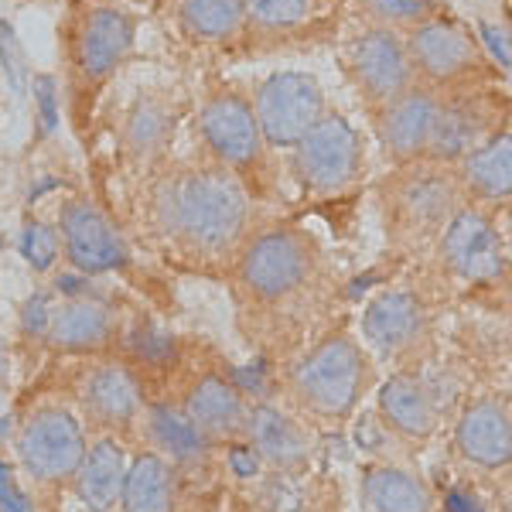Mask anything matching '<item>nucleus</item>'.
Masks as SVG:
<instances>
[{
    "instance_id": "72a5a7b5",
    "label": "nucleus",
    "mask_w": 512,
    "mask_h": 512,
    "mask_svg": "<svg viewBox=\"0 0 512 512\" xmlns=\"http://www.w3.org/2000/svg\"><path fill=\"white\" fill-rule=\"evenodd\" d=\"M0 62H4V76L11 79V86L24 89V69H21V48H18V38H14V28L11 24H0Z\"/></svg>"
},
{
    "instance_id": "4be33fe9",
    "label": "nucleus",
    "mask_w": 512,
    "mask_h": 512,
    "mask_svg": "<svg viewBox=\"0 0 512 512\" xmlns=\"http://www.w3.org/2000/svg\"><path fill=\"white\" fill-rule=\"evenodd\" d=\"M246 434L253 441V451L280 468H294L308 458V441H304L301 427L270 403L253 407L246 414Z\"/></svg>"
},
{
    "instance_id": "6ab92c4d",
    "label": "nucleus",
    "mask_w": 512,
    "mask_h": 512,
    "mask_svg": "<svg viewBox=\"0 0 512 512\" xmlns=\"http://www.w3.org/2000/svg\"><path fill=\"white\" fill-rule=\"evenodd\" d=\"M82 403H86L89 417L96 424L123 427L140 410V386L127 366L110 362V366H99L96 373H89L86 390H82Z\"/></svg>"
},
{
    "instance_id": "9d476101",
    "label": "nucleus",
    "mask_w": 512,
    "mask_h": 512,
    "mask_svg": "<svg viewBox=\"0 0 512 512\" xmlns=\"http://www.w3.org/2000/svg\"><path fill=\"white\" fill-rule=\"evenodd\" d=\"M59 229H62L65 256H69L72 267H79L82 274H106V270L123 267V260H127L123 236L93 202H82V198L65 202Z\"/></svg>"
},
{
    "instance_id": "a878e982",
    "label": "nucleus",
    "mask_w": 512,
    "mask_h": 512,
    "mask_svg": "<svg viewBox=\"0 0 512 512\" xmlns=\"http://www.w3.org/2000/svg\"><path fill=\"white\" fill-rule=\"evenodd\" d=\"M461 181L465 188L485 202H502L512 192V140L509 134L492 137L489 144H478L461 161Z\"/></svg>"
},
{
    "instance_id": "ddd939ff",
    "label": "nucleus",
    "mask_w": 512,
    "mask_h": 512,
    "mask_svg": "<svg viewBox=\"0 0 512 512\" xmlns=\"http://www.w3.org/2000/svg\"><path fill=\"white\" fill-rule=\"evenodd\" d=\"M76 48L82 76L89 82L110 79L134 48V21L117 7H96L82 18Z\"/></svg>"
},
{
    "instance_id": "4c0bfd02",
    "label": "nucleus",
    "mask_w": 512,
    "mask_h": 512,
    "mask_svg": "<svg viewBox=\"0 0 512 512\" xmlns=\"http://www.w3.org/2000/svg\"><path fill=\"white\" fill-rule=\"evenodd\" d=\"M229 461H233V472L239 475V478H250V475H256V465H260V454H256L253 448H233L229 451Z\"/></svg>"
},
{
    "instance_id": "7ed1b4c3",
    "label": "nucleus",
    "mask_w": 512,
    "mask_h": 512,
    "mask_svg": "<svg viewBox=\"0 0 512 512\" xmlns=\"http://www.w3.org/2000/svg\"><path fill=\"white\" fill-rule=\"evenodd\" d=\"M315 267V246L291 226H274L253 236L239 256V284L260 301L294 294Z\"/></svg>"
},
{
    "instance_id": "6e6552de",
    "label": "nucleus",
    "mask_w": 512,
    "mask_h": 512,
    "mask_svg": "<svg viewBox=\"0 0 512 512\" xmlns=\"http://www.w3.org/2000/svg\"><path fill=\"white\" fill-rule=\"evenodd\" d=\"M441 256L461 280L489 284L506 270V246L489 216L478 209H458L444 222Z\"/></svg>"
},
{
    "instance_id": "58836bf2",
    "label": "nucleus",
    "mask_w": 512,
    "mask_h": 512,
    "mask_svg": "<svg viewBox=\"0 0 512 512\" xmlns=\"http://www.w3.org/2000/svg\"><path fill=\"white\" fill-rule=\"evenodd\" d=\"M0 502H4L11 512H28V506H24V495L14 489L11 472H4V465H0Z\"/></svg>"
},
{
    "instance_id": "f03ea898",
    "label": "nucleus",
    "mask_w": 512,
    "mask_h": 512,
    "mask_svg": "<svg viewBox=\"0 0 512 512\" xmlns=\"http://www.w3.org/2000/svg\"><path fill=\"white\" fill-rule=\"evenodd\" d=\"M366 386V355L345 335L315 345L294 369V390L321 417H345Z\"/></svg>"
},
{
    "instance_id": "cd10ccee",
    "label": "nucleus",
    "mask_w": 512,
    "mask_h": 512,
    "mask_svg": "<svg viewBox=\"0 0 512 512\" xmlns=\"http://www.w3.org/2000/svg\"><path fill=\"white\" fill-rule=\"evenodd\" d=\"M243 18V0H181V24L198 41H222L236 35Z\"/></svg>"
},
{
    "instance_id": "f704fd0d",
    "label": "nucleus",
    "mask_w": 512,
    "mask_h": 512,
    "mask_svg": "<svg viewBox=\"0 0 512 512\" xmlns=\"http://www.w3.org/2000/svg\"><path fill=\"white\" fill-rule=\"evenodd\" d=\"M35 106L41 117V130L52 134L59 127V106H55V79L52 76H35Z\"/></svg>"
},
{
    "instance_id": "c85d7f7f",
    "label": "nucleus",
    "mask_w": 512,
    "mask_h": 512,
    "mask_svg": "<svg viewBox=\"0 0 512 512\" xmlns=\"http://www.w3.org/2000/svg\"><path fill=\"white\" fill-rule=\"evenodd\" d=\"M175 134V113L158 99H140L137 110L130 113L127 140L137 154H158L168 137Z\"/></svg>"
},
{
    "instance_id": "dca6fc26",
    "label": "nucleus",
    "mask_w": 512,
    "mask_h": 512,
    "mask_svg": "<svg viewBox=\"0 0 512 512\" xmlns=\"http://www.w3.org/2000/svg\"><path fill=\"white\" fill-rule=\"evenodd\" d=\"M458 448L482 468H506L512 458V424L506 403L475 400L458 420Z\"/></svg>"
},
{
    "instance_id": "5701e85b",
    "label": "nucleus",
    "mask_w": 512,
    "mask_h": 512,
    "mask_svg": "<svg viewBox=\"0 0 512 512\" xmlns=\"http://www.w3.org/2000/svg\"><path fill=\"white\" fill-rule=\"evenodd\" d=\"M379 410L390 420L393 431L407 437H427L437 424L431 393L424 390V383L417 376L407 373L386 379L383 390H379Z\"/></svg>"
},
{
    "instance_id": "39448f33",
    "label": "nucleus",
    "mask_w": 512,
    "mask_h": 512,
    "mask_svg": "<svg viewBox=\"0 0 512 512\" xmlns=\"http://www.w3.org/2000/svg\"><path fill=\"white\" fill-rule=\"evenodd\" d=\"M362 168L359 134L345 117H321L297 144V175L318 195H338Z\"/></svg>"
},
{
    "instance_id": "4468645a",
    "label": "nucleus",
    "mask_w": 512,
    "mask_h": 512,
    "mask_svg": "<svg viewBox=\"0 0 512 512\" xmlns=\"http://www.w3.org/2000/svg\"><path fill=\"white\" fill-rule=\"evenodd\" d=\"M393 209L407 226L434 229L444 226L454 212H458V181L437 164L431 168H417L400 178L393 192Z\"/></svg>"
},
{
    "instance_id": "f257e3e1",
    "label": "nucleus",
    "mask_w": 512,
    "mask_h": 512,
    "mask_svg": "<svg viewBox=\"0 0 512 512\" xmlns=\"http://www.w3.org/2000/svg\"><path fill=\"white\" fill-rule=\"evenodd\" d=\"M158 216L188 250L222 253L250 222V195L229 168H188L164 181Z\"/></svg>"
},
{
    "instance_id": "b1692460",
    "label": "nucleus",
    "mask_w": 512,
    "mask_h": 512,
    "mask_svg": "<svg viewBox=\"0 0 512 512\" xmlns=\"http://www.w3.org/2000/svg\"><path fill=\"white\" fill-rule=\"evenodd\" d=\"M362 499L373 512H431V489L403 468L379 465L362 478Z\"/></svg>"
},
{
    "instance_id": "f8f14e48",
    "label": "nucleus",
    "mask_w": 512,
    "mask_h": 512,
    "mask_svg": "<svg viewBox=\"0 0 512 512\" xmlns=\"http://www.w3.org/2000/svg\"><path fill=\"white\" fill-rule=\"evenodd\" d=\"M437 106H441V99H437L434 89L417 86V82L407 93L393 96L390 103L379 106L376 127L390 158H396L400 164L424 158L427 140H431V130H434Z\"/></svg>"
},
{
    "instance_id": "bb28decb",
    "label": "nucleus",
    "mask_w": 512,
    "mask_h": 512,
    "mask_svg": "<svg viewBox=\"0 0 512 512\" xmlns=\"http://www.w3.org/2000/svg\"><path fill=\"white\" fill-rule=\"evenodd\" d=\"M151 437L161 451H168L175 461H198L205 451H209V437H205L198 427L188 420L185 410H175L168 403H158L151 407Z\"/></svg>"
},
{
    "instance_id": "a211bd4d",
    "label": "nucleus",
    "mask_w": 512,
    "mask_h": 512,
    "mask_svg": "<svg viewBox=\"0 0 512 512\" xmlns=\"http://www.w3.org/2000/svg\"><path fill=\"white\" fill-rule=\"evenodd\" d=\"M482 137H485L482 106L472 103V99H448V103L441 99L424 158H431L434 164L465 161L482 144Z\"/></svg>"
},
{
    "instance_id": "c9c22d12",
    "label": "nucleus",
    "mask_w": 512,
    "mask_h": 512,
    "mask_svg": "<svg viewBox=\"0 0 512 512\" xmlns=\"http://www.w3.org/2000/svg\"><path fill=\"white\" fill-rule=\"evenodd\" d=\"M48 321H52V311H48L45 297H31L28 315H24V328H28V332H48Z\"/></svg>"
},
{
    "instance_id": "0eeeda50",
    "label": "nucleus",
    "mask_w": 512,
    "mask_h": 512,
    "mask_svg": "<svg viewBox=\"0 0 512 512\" xmlns=\"http://www.w3.org/2000/svg\"><path fill=\"white\" fill-rule=\"evenodd\" d=\"M198 127L222 168L253 171L263 161V137L256 127L253 106L239 93H216L205 99Z\"/></svg>"
},
{
    "instance_id": "20e7f679",
    "label": "nucleus",
    "mask_w": 512,
    "mask_h": 512,
    "mask_svg": "<svg viewBox=\"0 0 512 512\" xmlns=\"http://www.w3.org/2000/svg\"><path fill=\"white\" fill-rule=\"evenodd\" d=\"M253 117L263 144L297 147L304 134L325 117V93L308 72H277L256 93Z\"/></svg>"
},
{
    "instance_id": "aec40b11",
    "label": "nucleus",
    "mask_w": 512,
    "mask_h": 512,
    "mask_svg": "<svg viewBox=\"0 0 512 512\" xmlns=\"http://www.w3.org/2000/svg\"><path fill=\"white\" fill-rule=\"evenodd\" d=\"M48 342L62 352H96L113 338V311L99 301L79 297L52 311L48 321Z\"/></svg>"
},
{
    "instance_id": "423d86ee",
    "label": "nucleus",
    "mask_w": 512,
    "mask_h": 512,
    "mask_svg": "<svg viewBox=\"0 0 512 512\" xmlns=\"http://www.w3.org/2000/svg\"><path fill=\"white\" fill-rule=\"evenodd\" d=\"M18 454L31 475L41 482H62L72 478L86 454V434L82 424L69 410H38L31 420H24L18 434Z\"/></svg>"
},
{
    "instance_id": "9b49d317",
    "label": "nucleus",
    "mask_w": 512,
    "mask_h": 512,
    "mask_svg": "<svg viewBox=\"0 0 512 512\" xmlns=\"http://www.w3.org/2000/svg\"><path fill=\"white\" fill-rule=\"evenodd\" d=\"M414 72L431 82H458L478 69V45L461 24L431 18L417 24L407 38Z\"/></svg>"
},
{
    "instance_id": "1a4fd4ad",
    "label": "nucleus",
    "mask_w": 512,
    "mask_h": 512,
    "mask_svg": "<svg viewBox=\"0 0 512 512\" xmlns=\"http://www.w3.org/2000/svg\"><path fill=\"white\" fill-rule=\"evenodd\" d=\"M352 72L362 96L376 106L407 93L417 79L407 41L393 28H369L366 35H359V41L352 45Z\"/></svg>"
},
{
    "instance_id": "2eb2a0df",
    "label": "nucleus",
    "mask_w": 512,
    "mask_h": 512,
    "mask_svg": "<svg viewBox=\"0 0 512 512\" xmlns=\"http://www.w3.org/2000/svg\"><path fill=\"white\" fill-rule=\"evenodd\" d=\"M424 304L410 291H386L369 301L362 315V335L379 352H403L424 335Z\"/></svg>"
},
{
    "instance_id": "393cba45",
    "label": "nucleus",
    "mask_w": 512,
    "mask_h": 512,
    "mask_svg": "<svg viewBox=\"0 0 512 512\" xmlns=\"http://www.w3.org/2000/svg\"><path fill=\"white\" fill-rule=\"evenodd\" d=\"M120 499L127 512H171L175 509V472L161 454H140L123 475Z\"/></svg>"
},
{
    "instance_id": "412c9836",
    "label": "nucleus",
    "mask_w": 512,
    "mask_h": 512,
    "mask_svg": "<svg viewBox=\"0 0 512 512\" xmlns=\"http://www.w3.org/2000/svg\"><path fill=\"white\" fill-rule=\"evenodd\" d=\"M123 475H127V461H123V448L117 441H99L86 454L82 465L76 468V489L79 499L86 502V509L93 512H110L117 506Z\"/></svg>"
},
{
    "instance_id": "c756f323",
    "label": "nucleus",
    "mask_w": 512,
    "mask_h": 512,
    "mask_svg": "<svg viewBox=\"0 0 512 512\" xmlns=\"http://www.w3.org/2000/svg\"><path fill=\"white\" fill-rule=\"evenodd\" d=\"M308 4L311 0H243V11L260 28L280 31L308 18Z\"/></svg>"
},
{
    "instance_id": "2f4dec72",
    "label": "nucleus",
    "mask_w": 512,
    "mask_h": 512,
    "mask_svg": "<svg viewBox=\"0 0 512 512\" xmlns=\"http://www.w3.org/2000/svg\"><path fill=\"white\" fill-rule=\"evenodd\" d=\"M21 256L35 270H48L59 260V233L45 222H28L21 233Z\"/></svg>"
},
{
    "instance_id": "7c9ffc66",
    "label": "nucleus",
    "mask_w": 512,
    "mask_h": 512,
    "mask_svg": "<svg viewBox=\"0 0 512 512\" xmlns=\"http://www.w3.org/2000/svg\"><path fill=\"white\" fill-rule=\"evenodd\" d=\"M369 18L379 21V28H393V24H417L434 18V0H362Z\"/></svg>"
},
{
    "instance_id": "473e14b6",
    "label": "nucleus",
    "mask_w": 512,
    "mask_h": 512,
    "mask_svg": "<svg viewBox=\"0 0 512 512\" xmlns=\"http://www.w3.org/2000/svg\"><path fill=\"white\" fill-rule=\"evenodd\" d=\"M134 352L144 362H154V366H164L168 359H175V338L154 332V328H144V332L134 335Z\"/></svg>"
},
{
    "instance_id": "e433bc0d",
    "label": "nucleus",
    "mask_w": 512,
    "mask_h": 512,
    "mask_svg": "<svg viewBox=\"0 0 512 512\" xmlns=\"http://www.w3.org/2000/svg\"><path fill=\"white\" fill-rule=\"evenodd\" d=\"M482 38L489 41V48H492V55L499 59L502 69H509V41H506V31L502 28H495V24H482Z\"/></svg>"
},
{
    "instance_id": "f3484780",
    "label": "nucleus",
    "mask_w": 512,
    "mask_h": 512,
    "mask_svg": "<svg viewBox=\"0 0 512 512\" xmlns=\"http://www.w3.org/2000/svg\"><path fill=\"white\" fill-rule=\"evenodd\" d=\"M188 420L205 437H236L246 431V403L243 393L222 376H202L185 400Z\"/></svg>"
}]
</instances>
